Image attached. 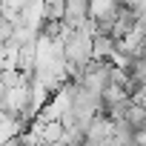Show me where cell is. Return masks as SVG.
Returning a JSON list of instances; mask_svg holds the SVG:
<instances>
[{
	"instance_id": "cell-1",
	"label": "cell",
	"mask_w": 146,
	"mask_h": 146,
	"mask_svg": "<svg viewBox=\"0 0 146 146\" xmlns=\"http://www.w3.org/2000/svg\"><path fill=\"white\" fill-rule=\"evenodd\" d=\"M29 129H35V132L40 135V143H43V146H57L60 137L66 135V126H63L60 120H52V123H40V120H35Z\"/></svg>"
},
{
	"instance_id": "cell-2",
	"label": "cell",
	"mask_w": 146,
	"mask_h": 146,
	"mask_svg": "<svg viewBox=\"0 0 146 146\" xmlns=\"http://www.w3.org/2000/svg\"><path fill=\"white\" fill-rule=\"evenodd\" d=\"M117 54V40L112 35H95V60H112Z\"/></svg>"
}]
</instances>
